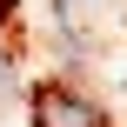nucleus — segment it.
<instances>
[{"label":"nucleus","instance_id":"obj_1","mask_svg":"<svg viewBox=\"0 0 127 127\" xmlns=\"http://www.w3.org/2000/svg\"><path fill=\"white\" fill-rule=\"evenodd\" d=\"M33 127H107L100 107L87 94H67V87H40L33 94Z\"/></svg>","mask_w":127,"mask_h":127},{"label":"nucleus","instance_id":"obj_2","mask_svg":"<svg viewBox=\"0 0 127 127\" xmlns=\"http://www.w3.org/2000/svg\"><path fill=\"white\" fill-rule=\"evenodd\" d=\"M7 94H13V54L0 47V100H7Z\"/></svg>","mask_w":127,"mask_h":127},{"label":"nucleus","instance_id":"obj_3","mask_svg":"<svg viewBox=\"0 0 127 127\" xmlns=\"http://www.w3.org/2000/svg\"><path fill=\"white\" fill-rule=\"evenodd\" d=\"M54 7H60V20L74 27V7H80V0H54ZM87 7H94V0H87Z\"/></svg>","mask_w":127,"mask_h":127}]
</instances>
